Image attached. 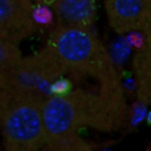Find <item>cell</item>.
<instances>
[{
	"label": "cell",
	"instance_id": "1",
	"mask_svg": "<svg viewBox=\"0 0 151 151\" xmlns=\"http://www.w3.org/2000/svg\"><path fill=\"white\" fill-rule=\"evenodd\" d=\"M42 118L49 142L78 134L86 127L114 129L121 124L123 104L119 96L109 89L91 92L71 88L63 94H51L44 98Z\"/></svg>",
	"mask_w": 151,
	"mask_h": 151
},
{
	"label": "cell",
	"instance_id": "2",
	"mask_svg": "<svg viewBox=\"0 0 151 151\" xmlns=\"http://www.w3.org/2000/svg\"><path fill=\"white\" fill-rule=\"evenodd\" d=\"M45 97L35 90L1 84L0 121L4 144L8 150L45 148L47 134L42 118Z\"/></svg>",
	"mask_w": 151,
	"mask_h": 151
},
{
	"label": "cell",
	"instance_id": "3",
	"mask_svg": "<svg viewBox=\"0 0 151 151\" xmlns=\"http://www.w3.org/2000/svg\"><path fill=\"white\" fill-rule=\"evenodd\" d=\"M88 29L61 24L53 31L49 46L64 64L68 74L97 80L117 77L106 50Z\"/></svg>",
	"mask_w": 151,
	"mask_h": 151
},
{
	"label": "cell",
	"instance_id": "4",
	"mask_svg": "<svg viewBox=\"0 0 151 151\" xmlns=\"http://www.w3.org/2000/svg\"><path fill=\"white\" fill-rule=\"evenodd\" d=\"M111 27L119 34L144 31L151 23V0H105Z\"/></svg>",
	"mask_w": 151,
	"mask_h": 151
},
{
	"label": "cell",
	"instance_id": "5",
	"mask_svg": "<svg viewBox=\"0 0 151 151\" xmlns=\"http://www.w3.org/2000/svg\"><path fill=\"white\" fill-rule=\"evenodd\" d=\"M35 4L34 0H0L1 40L18 43L35 32Z\"/></svg>",
	"mask_w": 151,
	"mask_h": 151
},
{
	"label": "cell",
	"instance_id": "6",
	"mask_svg": "<svg viewBox=\"0 0 151 151\" xmlns=\"http://www.w3.org/2000/svg\"><path fill=\"white\" fill-rule=\"evenodd\" d=\"M50 6L66 26L88 28L96 15V0H55Z\"/></svg>",
	"mask_w": 151,
	"mask_h": 151
},
{
	"label": "cell",
	"instance_id": "7",
	"mask_svg": "<svg viewBox=\"0 0 151 151\" xmlns=\"http://www.w3.org/2000/svg\"><path fill=\"white\" fill-rule=\"evenodd\" d=\"M134 76L137 89L139 103L145 105H151V45L146 43L140 49L134 56Z\"/></svg>",
	"mask_w": 151,
	"mask_h": 151
},
{
	"label": "cell",
	"instance_id": "8",
	"mask_svg": "<svg viewBox=\"0 0 151 151\" xmlns=\"http://www.w3.org/2000/svg\"><path fill=\"white\" fill-rule=\"evenodd\" d=\"M22 54L19 50L17 43L1 40L0 42V65L1 73L12 69L22 58Z\"/></svg>",
	"mask_w": 151,
	"mask_h": 151
},
{
	"label": "cell",
	"instance_id": "9",
	"mask_svg": "<svg viewBox=\"0 0 151 151\" xmlns=\"http://www.w3.org/2000/svg\"><path fill=\"white\" fill-rule=\"evenodd\" d=\"M50 5L44 4H36L33 11V18L35 24L41 26H46L50 24L53 19V13Z\"/></svg>",
	"mask_w": 151,
	"mask_h": 151
},
{
	"label": "cell",
	"instance_id": "10",
	"mask_svg": "<svg viewBox=\"0 0 151 151\" xmlns=\"http://www.w3.org/2000/svg\"><path fill=\"white\" fill-rule=\"evenodd\" d=\"M142 33L145 36V42L151 45V23L144 31H142Z\"/></svg>",
	"mask_w": 151,
	"mask_h": 151
},
{
	"label": "cell",
	"instance_id": "11",
	"mask_svg": "<svg viewBox=\"0 0 151 151\" xmlns=\"http://www.w3.org/2000/svg\"><path fill=\"white\" fill-rule=\"evenodd\" d=\"M34 1L35 2V4H44L51 5L55 0H34Z\"/></svg>",
	"mask_w": 151,
	"mask_h": 151
},
{
	"label": "cell",
	"instance_id": "12",
	"mask_svg": "<svg viewBox=\"0 0 151 151\" xmlns=\"http://www.w3.org/2000/svg\"><path fill=\"white\" fill-rule=\"evenodd\" d=\"M147 119H148V122L151 125V111L150 112H149V114H148V116H147Z\"/></svg>",
	"mask_w": 151,
	"mask_h": 151
}]
</instances>
